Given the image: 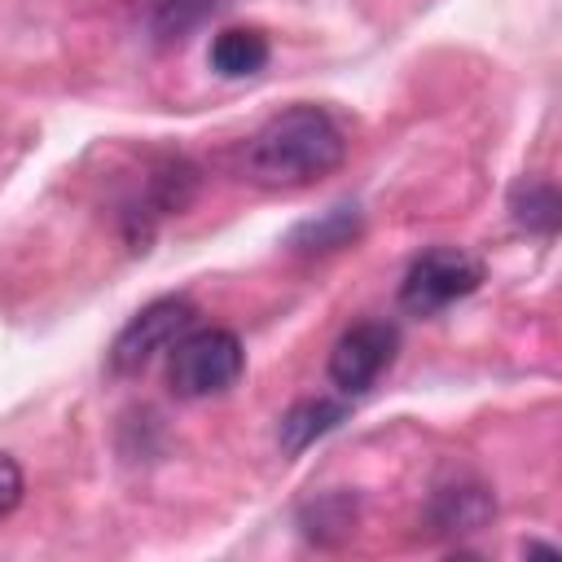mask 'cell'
<instances>
[{"label": "cell", "instance_id": "cell-6", "mask_svg": "<svg viewBox=\"0 0 562 562\" xmlns=\"http://www.w3.org/2000/svg\"><path fill=\"white\" fill-rule=\"evenodd\" d=\"M492 509H496V505H492V492H487L483 483L457 479V483L435 487L426 518H430V527H435L439 536H465V531H479V527L492 518Z\"/></svg>", "mask_w": 562, "mask_h": 562}, {"label": "cell", "instance_id": "cell-7", "mask_svg": "<svg viewBox=\"0 0 562 562\" xmlns=\"http://www.w3.org/2000/svg\"><path fill=\"white\" fill-rule=\"evenodd\" d=\"M263 61H268V40L255 26H228L211 40V66L224 79H246L263 70Z\"/></svg>", "mask_w": 562, "mask_h": 562}, {"label": "cell", "instance_id": "cell-2", "mask_svg": "<svg viewBox=\"0 0 562 562\" xmlns=\"http://www.w3.org/2000/svg\"><path fill=\"white\" fill-rule=\"evenodd\" d=\"M246 369V351L237 342L233 329H189L176 347H171V391L180 400H206L228 391Z\"/></svg>", "mask_w": 562, "mask_h": 562}, {"label": "cell", "instance_id": "cell-11", "mask_svg": "<svg viewBox=\"0 0 562 562\" xmlns=\"http://www.w3.org/2000/svg\"><path fill=\"white\" fill-rule=\"evenodd\" d=\"M351 233H356V211H351V206H334L321 224H303V228L294 233V246L329 250V246H342Z\"/></svg>", "mask_w": 562, "mask_h": 562}, {"label": "cell", "instance_id": "cell-12", "mask_svg": "<svg viewBox=\"0 0 562 562\" xmlns=\"http://www.w3.org/2000/svg\"><path fill=\"white\" fill-rule=\"evenodd\" d=\"M22 501V470L9 452H0V518Z\"/></svg>", "mask_w": 562, "mask_h": 562}, {"label": "cell", "instance_id": "cell-1", "mask_svg": "<svg viewBox=\"0 0 562 562\" xmlns=\"http://www.w3.org/2000/svg\"><path fill=\"white\" fill-rule=\"evenodd\" d=\"M347 158V136L321 105H290L272 114L241 154V167L263 189H303Z\"/></svg>", "mask_w": 562, "mask_h": 562}, {"label": "cell", "instance_id": "cell-5", "mask_svg": "<svg viewBox=\"0 0 562 562\" xmlns=\"http://www.w3.org/2000/svg\"><path fill=\"white\" fill-rule=\"evenodd\" d=\"M391 360H395V329L386 321H360L334 342L329 382L338 391H347V395H360L382 378V369Z\"/></svg>", "mask_w": 562, "mask_h": 562}, {"label": "cell", "instance_id": "cell-8", "mask_svg": "<svg viewBox=\"0 0 562 562\" xmlns=\"http://www.w3.org/2000/svg\"><path fill=\"white\" fill-rule=\"evenodd\" d=\"M342 404H334V400H303V404H294L285 417H281V443H285V452H299V448H307L316 435H325V430H334L338 422H342Z\"/></svg>", "mask_w": 562, "mask_h": 562}, {"label": "cell", "instance_id": "cell-4", "mask_svg": "<svg viewBox=\"0 0 562 562\" xmlns=\"http://www.w3.org/2000/svg\"><path fill=\"white\" fill-rule=\"evenodd\" d=\"M189 325H193V303L189 299H154L149 307H140L127 325H123V334L114 338V347H110V369L114 373H140L154 356H162V351H171L184 334H189Z\"/></svg>", "mask_w": 562, "mask_h": 562}, {"label": "cell", "instance_id": "cell-10", "mask_svg": "<svg viewBox=\"0 0 562 562\" xmlns=\"http://www.w3.org/2000/svg\"><path fill=\"white\" fill-rule=\"evenodd\" d=\"M145 13H149L154 35L171 40V35H184L189 26H198L211 13V0H145Z\"/></svg>", "mask_w": 562, "mask_h": 562}, {"label": "cell", "instance_id": "cell-9", "mask_svg": "<svg viewBox=\"0 0 562 562\" xmlns=\"http://www.w3.org/2000/svg\"><path fill=\"white\" fill-rule=\"evenodd\" d=\"M509 206H514V220L522 228H536V233H553L558 228V193L549 184H540V180H522L514 189Z\"/></svg>", "mask_w": 562, "mask_h": 562}, {"label": "cell", "instance_id": "cell-3", "mask_svg": "<svg viewBox=\"0 0 562 562\" xmlns=\"http://www.w3.org/2000/svg\"><path fill=\"white\" fill-rule=\"evenodd\" d=\"M479 281H483V263L470 250L435 246L408 263V272L400 281V303L417 316H430V312H443L457 299H465Z\"/></svg>", "mask_w": 562, "mask_h": 562}]
</instances>
